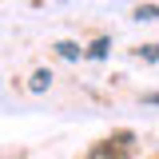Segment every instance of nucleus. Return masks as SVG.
<instances>
[{
	"mask_svg": "<svg viewBox=\"0 0 159 159\" xmlns=\"http://www.w3.org/2000/svg\"><path fill=\"white\" fill-rule=\"evenodd\" d=\"M135 20H159V4H139V8H135Z\"/></svg>",
	"mask_w": 159,
	"mask_h": 159,
	"instance_id": "3",
	"label": "nucleus"
},
{
	"mask_svg": "<svg viewBox=\"0 0 159 159\" xmlns=\"http://www.w3.org/2000/svg\"><path fill=\"white\" fill-rule=\"evenodd\" d=\"M56 52H60L64 60H76V56H80V44H72V40H60V44H56Z\"/></svg>",
	"mask_w": 159,
	"mask_h": 159,
	"instance_id": "2",
	"label": "nucleus"
},
{
	"mask_svg": "<svg viewBox=\"0 0 159 159\" xmlns=\"http://www.w3.org/2000/svg\"><path fill=\"white\" fill-rule=\"evenodd\" d=\"M48 84H52V72H36L32 76V92H44Z\"/></svg>",
	"mask_w": 159,
	"mask_h": 159,
	"instance_id": "4",
	"label": "nucleus"
},
{
	"mask_svg": "<svg viewBox=\"0 0 159 159\" xmlns=\"http://www.w3.org/2000/svg\"><path fill=\"white\" fill-rule=\"evenodd\" d=\"M143 99H147V103H159V92H151V96H143Z\"/></svg>",
	"mask_w": 159,
	"mask_h": 159,
	"instance_id": "7",
	"label": "nucleus"
},
{
	"mask_svg": "<svg viewBox=\"0 0 159 159\" xmlns=\"http://www.w3.org/2000/svg\"><path fill=\"white\" fill-rule=\"evenodd\" d=\"M88 159H127V143H99L96 151H88Z\"/></svg>",
	"mask_w": 159,
	"mask_h": 159,
	"instance_id": "1",
	"label": "nucleus"
},
{
	"mask_svg": "<svg viewBox=\"0 0 159 159\" xmlns=\"http://www.w3.org/2000/svg\"><path fill=\"white\" fill-rule=\"evenodd\" d=\"M107 48H111L107 40H96V44L88 48V56H92V60H99V56H107Z\"/></svg>",
	"mask_w": 159,
	"mask_h": 159,
	"instance_id": "5",
	"label": "nucleus"
},
{
	"mask_svg": "<svg viewBox=\"0 0 159 159\" xmlns=\"http://www.w3.org/2000/svg\"><path fill=\"white\" fill-rule=\"evenodd\" d=\"M139 56H143V60H159V48H155V44H147V48H139Z\"/></svg>",
	"mask_w": 159,
	"mask_h": 159,
	"instance_id": "6",
	"label": "nucleus"
}]
</instances>
